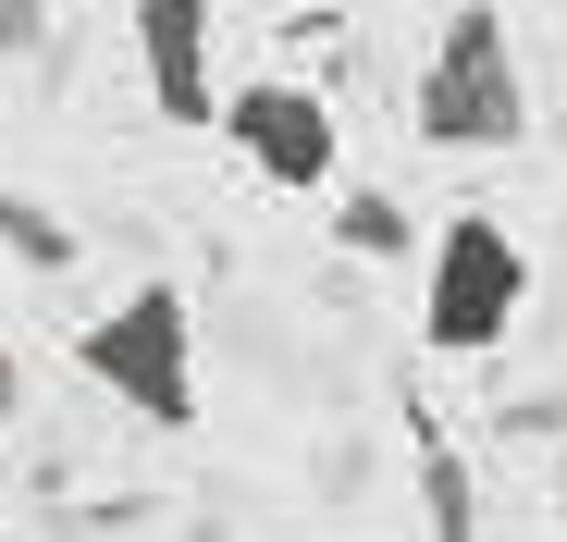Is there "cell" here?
Instances as JSON below:
<instances>
[{"label": "cell", "mask_w": 567, "mask_h": 542, "mask_svg": "<svg viewBox=\"0 0 567 542\" xmlns=\"http://www.w3.org/2000/svg\"><path fill=\"white\" fill-rule=\"evenodd\" d=\"M25 50H50V0H0V62H25Z\"/></svg>", "instance_id": "cell-9"}, {"label": "cell", "mask_w": 567, "mask_h": 542, "mask_svg": "<svg viewBox=\"0 0 567 542\" xmlns=\"http://www.w3.org/2000/svg\"><path fill=\"white\" fill-rule=\"evenodd\" d=\"M13 419H25V357H13V333H0V444H13Z\"/></svg>", "instance_id": "cell-10"}, {"label": "cell", "mask_w": 567, "mask_h": 542, "mask_svg": "<svg viewBox=\"0 0 567 542\" xmlns=\"http://www.w3.org/2000/svg\"><path fill=\"white\" fill-rule=\"evenodd\" d=\"M0 247H13L25 271H74V222L50 198H13V186H0Z\"/></svg>", "instance_id": "cell-8"}, {"label": "cell", "mask_w": 567, "mask_h": 542, "mask_svg": "<svg viewBox=\"0 0 567 542\" xmlns=\"http://www.w3.org/2000/svg\"><path fill=\"white\" fill-rule=\"evenodd\" d=\"M333 234H346V259H408V247H420V222H408L383 186H346V198H333Z\"/></svg>", "instance_id": "cell-7"}, {"label": "cell", "mask_w": 567, "mask_h": 542, "mask_svg": "<svg viewBox=\"0 0 567 542\" xmlns=\"http://www.w3.org/2000/svg\"><path fill=\"white\" fill-rule=\"evenodd\" d=\"M420 518H432V542H482V493H468V457L444 431L420 444Z\"/></svg>", "instance_id": "cell-6"}, {"label": "cell", "mask_w": 567, "mask_h": 542, "mask_svg": "<svg viewBox=\"0 0 567 542\" xmlns=\"http://www.w3.org/2000/svg\"><path fill=\"white\" fill-rule=\"evenodd\" d=\"M74 357H86V383H100L112 407H136L148 431H198V309H185V284L112 296L74 333Z\"/></svg>", "instance_id": "cell-2"}, {"label": "cell", "mask_w": 567, "mask_h": 542, "mask_svg": "<svg viewBox=\"0 0 567 542\" xmlns=\"http://www.w3.org/2000/svg\"><path fill=\"white\" fill-rule=\"evenodd\" d=\"M210 25H223V0H136V74H148V112L161 124H223Z\"/></svg>", "instance_id": "cell-5"}, {"label": "cell", "mask_w": 567, "mask_h": 542, "mask_svg": "<svg viewBox=\"0 0 567 542\" xmlns=\"http://www.w3.org/2000/svg\"><path fill=\"white\" fill-rule=\"evenodd\" d=\"M223 136L247 148V173H259V186H284V198H321L333 173H346V124H333L321 86H297V74L223 86Z\"/></svg>", "instance_id": "cell-4"}, {"label": "cell", "mask_w": 567, "mask_h": 542, "mask_svg": "<svg viewBox=\"0 0 567 542\" xmlns=\"http://www.w3.org/2000/svg\"><path fill=\"white\" fill-rule=\"evenodd\" d=\"M518 296H530V247L494 210H456L432 234V271H420V345L432 357H494L518 333Z\"/></svg>", "instance_id": "cell-3"}, {"label": "cell", "mask_w": 567, "mask_h": 542, "mask_svg": "<svg viewBox=\"0 0 567 542\" xmlns=\"http://www.w3.org/2000/svg\"><path fill=\"white\" fill-rule=\"evenodd\" d=\"M408 136L420 148H456V160H494V148L530 136V74H518V38H506L494 0H456V13H444L420 86H408Z\"/></svg>", "instance_id": "cell-1"}]
</instances>
